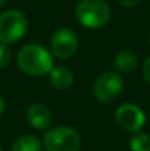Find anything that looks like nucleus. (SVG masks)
Segmentation results:
<instances>
[{"mask_svg": "<svg viewBox=\"0 0 150 151\" xmlns=\"http://www.w3.org/2000/svg\"><path fill=\"white\" fill-rule=\"evenodd\" d=\"M18 68L28 76H44L49 75L53 65V56L43 44L28 43L21 47L16 56Z\"/></svg>", "mask_w": 150, "mask_h": 151, "instance_id": "obj_1", "label": "nucleus"}, {"mask_svg": "<svg viewBox=\"0 0 150 151\" xmlns=\"http://www.w3.org/2000/svg\"><path fill=\"white\" fill-rule=\"evenodd\" d=\"M112 9L106 0H80L75 6V18L87 29H100L110 21Z\"/></svg>", "mask_w": 150, "mask_h": 151, "instance_id": "obj_2", "label": "nucleus"}, {"mask_svg": "<svg viewBox=\"0 0 150 151\" xmlns=\"http://www.w3.org/2000/svg\"><path fill=\"white\" fill-rule=\"evenodd\" d=\"M83 138L80 132L66 125L49 128L43 137V147L46 151H80Z\"/></svg>", "mask_w": 150, "mask_h": 151, "instance_id": "obj_3", "label": "nucleus"}, {"mask_svg": "<svg viewBox=\"0 0 150 151\" xmlns=\"http://www.w3.org/2000/svg\"><path fill=\"white\" fill-rule=\"evenodd\" d=\"M28 18L19 9H7L0 13V43L10 46L25 37Z\"/></svg>", "mask_w": 150, "mask_h": 151, "instance_id": "obj_4", "label": "nucleus"}, {"mask_svg": "<svg viewBox=\"0 0 150 151\" xmlns=\"http://www.w3.org/2000/svg\"><path fill=\"white\" fill-rule=\"evenodd\" d=\"M124 90V79L116 70L101 72L93 82L91 91L96 100L100 103H112L116 100Z\"/></svg>", "mask_w": 150, "mask_h": 151, "instance_id": "obj_5", "label": "nucleus"}, {"mask_svg": "<svg viewBox=\"0 0 150 151\" xmlns=\"http://www.w3.org/2000/svg\"><path fill=\"white\" fill-rule=\"evenodd\" d=\"M80 46L78 35L71 28H59L53 32L50 38V49L54 57L66 60L71 59Z\"/></svg>", "mask_w": 150, "mask_h": 151, "instance_id": "obj_6", "label": "nucleus"}, {"mask_svg": "<svg viewBox=\"0 0 150 151\" xmlns=\"http://www.w3.org/2000/svg\"><path fill=\"white\" fill-rule=\"evenodd\" d=\"M115 120L118 126L127 132H140L146 125V113L143 109L133 103H125L115 111Z\"/></svg>", "mask_w": 150, "mask_h": 151, "instance_id": "obj_7", "label": "nucleus"}, {"mask_svg": "<svg viewBox=\"0 0 150 151\" xmlns=\"http://www.w3.org/2000/svg\"><path fill=\"white\" fill-rule=\"evenodd\" d=\"M25 119L31 128L38 129V131H46L49 129L53 122V113L49 109V106L43 103H34L27 109Z\"/></svg>", "mask_w": 150, "mask_h": 151, "instance_id": "obj_8", "label": "nucleus"}, {"mask_svg": "<svg viewBox=\"0 0 150 151\" xmlns=\"http://www.w3.org/2000/svg\"><path fill=\"white\" fill-rule=\"evenodd\" d=\"M74 79H75L74 72L63 65L53 66L49 72V82L54 90H60V91L69 90L74 85Z\"/></svg>", "mask_w": 150, "mask_h": 151, "instance_id": "obj_9", "label": "nucleus"}, {"mask_svg": "<svg viewBox=\"0 0 150 151\" xmlns=\"http://www.w3.org/2000/svg\"><path fill=\"white\" fill-rule=\"evenodd\" d=\"M138 57L133 50H121L113 57V68L118 73H130L137 68Z\"/></svg>", "mask_w": 150, "mask_h": 151, "instance_id": "obj_10", "label": "nucleus"}, {"mask_svg": "<svg viewBox=\"0 0 150 151\" xmlns=\"http://www.w3.org/2000/svg\"><path fill=\"white\" fill-rule=\"evenodd\" d=\"M10 151H43V142L36 135H22L12 144Z\"/></svg>", "mask_w": 150, "mask_h": 151, "instance_id": "obj_11", "label": "nucleus"}, {"mask_svg": "<svg viewBox=\"0 0 150 151\" xmlns=\"http://www.w3.org/2000/svg\"><path fill=\"white\" fill-rule=\"evenodd\" d=\"M131 151H150V135L146 132H136L130 139Z\"/></svg>", "mask_w": 150, "mask_h": 151, "instance_id": "obj_12", "label": "nucleus"}, {"mask_svg": "<svg viewBox=\"0 0 150 151\" xmlns=\"http://www.w3.org/2000/svg\"><path fill=\"white\" fill-rule=\"evenodd\" d=\"M10 62H12V50L9 49V46L0 43V69L7 68Z\"/></svg>", "mask_w": 150, "mask_h": 151, "instance_id": "obj_13", "label": "nucleus"}, {"mask_svg": "<svg viewBox=\"0 0 150 151\" xmlns=\"http://www.w3.org/2000/svg\"><path fill=\"white\" fill-rule=\"evenodd\" d=\"M143 76H144L146 82L150 85V56H147L143 62Z\"/></svg>", "mask_w": 150, "mask_h": 151, "instance_id": "obj_14", "label": "nucleus"}, {"mask_svg": "<svg viewBox=\"0 0 150 151\" xmlns=\"http://www.w3.org/2000/svg\"><path fill=\"white\" fill-rule=\"evenodd\" d=\"M141 0H119V4L122 7H127V9H131V7H136L137 4H140Z\"/></svg>", "mask_w": 150, "mask_h": 151, "instance_id": "obj_15", "label": "nucleus"}, {"mask_svg": "<svg viewBox=\"0 0 150 151\" xmlns=\"http://www.w3.org/2000/svg\"><path fill=\"white\" fill-rule=\"evenodd\" d=\"M4 109H6V101H4V99L0 96V116L4 113Z\"/></svg>", "mask_w": 150, "mask_h": 151, "instance_id": "obj_16", "label": "nucleus"}, {"mask_svg": "<svg viewBox=\"0 0 150 151\" xmlns=\"http://www.w3.org/2000/svg\"><path fill=\"white\" fill-rule=\"evenodd\" d=\"M6 1H7V0H0V7H3V6L6 4Z\"/></svg>", "mask_w": 150, "mask_h": 151, "instance_id": "obj_17", "label": "nucleus"}, {"mask_svg": "<svg viewBox=\"0 0 150 151\" xmlns=\"http://www.w3.org/2000/svg\"><path fill=\"white\" fill-rule=\"evenodd\" d=\"M147 41H149V46H150V32H149V37H147Z\"/></svg>", "mask_w": 150, "mask_h": 151, "instance_id": "obj_18", "label": "nucleus"}, {"mask_svg": "<svg viewBox=\"0 0 150 151\" xmlns=\"http://www.w3.org/2000/svg\"><path fill=\"white\" fill-rule=\"evenodd\" d=\"M0 151H3V147H1V145H0Z\"/></svg>", "mask_w": 150, "mask_h": 151, "instance_id": "obj_19", "label": "nucleus"}]
</instances>
